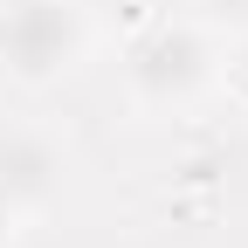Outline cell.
Returning a JSON list of instances; mask_svg holds the SVG:
<instances>
[{"label":"cell","mask_w":248,"mask_h":248,"mask_svg":"<svg viewBox=\"0 0 248 248\" xmlns=\"http://www.w3.org/2000/svg\"><path fill=\"white\" fill-rule=\"evenodd\" d=\"M21 221H28V214H21V207H14L7 193H0V248H7V241L21 234Z\"/></svg>","instance_id":"obj_5"},{"label":"cell","mask_w":248,"mask_h":248,"mask_svg":"<svg viewBox=\"0 0 248 248\" xmlns=\"http://www.w3.org/2000/svg\"><path fill=\"white\" fill-rule=\"evenodd\" d=\"M0 193H7L21 214L55 207V193H62V145L48 131H35V124L0 131Z\"/></svg>","instance_id":"obj_3"},{"label":"cell","mask_w":248,"mask_h":248,"mask_svg":"<svg viewBox=\"0 0 248 248\" xmlns=\"http://www.w3.org/2000/svg\"><path fill=\"white\" fill-rule=\"evenodd\" d=\"M193 21L207 35H248V0H193Z\"/></svg>","instance_id":"obj_4"},{"label":"cell","mask_w":248,"mask_h":248,"mask_svg":"<svg viewBox=\"0 0 248 248\" xmlns=\"http://www.w3.org/2000/svg\"><path fill=\"white\" fill-rule=\"evenodd\" d=\"M117 76H124V97L138 110H186L221 76V35H207L193 14H179V21L159 14L124 42Z\"/></svg>","instance_id":"obj_1"},{"label":"cell","mask_w":248,"mask_h":248,"mask_svg":"<svg viewBox=\"0 0 248 248\" xmlns=\"http://www.w3.org/2000/svg\"><path fill=\"white\" fill-rule=\"evenodd\" d=\"M90 55V21L76 0H0V76L48 90Z\"/></svg>","instance_id":"obj_2"},{"label":"cell","mask_w":248,"mask_h":248,"mask_svg":"<svg viewBox=\"0 0 248 248\" xmlns=\"http://www.w3.org/2000/svg\"><path fill=\"white\" fill-rule=\"evenodd\" d=\"M241 90H248V69H241Z\"/></svg>","instance_id":"obj_6"}]
</instances>
